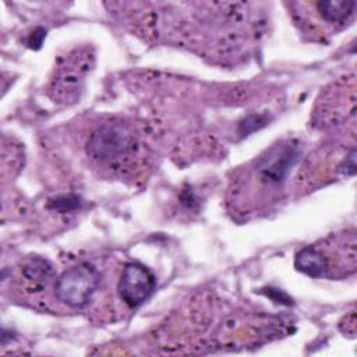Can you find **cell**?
<instances>
[{
    "mask_svg": "<svg viewBox=\"0 0 357 357\" xmlns=\"http://www.w3.org/2000/svg\"><path fill=\"white\" fill-rule=\"evenodd\" d=\"M141 142L132 128L121 121L99 126L86 141V153L100 166L127 173L139 159Z\"/></svg>",
    "mask_w": 357,
    "mask_h": 357,
    "instance_id": "6da1fadb",
    "label": "cell"
},
{
    "mask_svg": "<svg viewBox=\"0 0 357 357\" xmlns=\"http://www.w3.org/2000/svg\"><path fill=\"white\" fill-rule=\"evenodd\" d=\"M93 53L89 47H77L66 54L54 68L49 84V95L59 103H74L78 100L86 74L93 66Z\"/></svg>",
    "mask_w": 357,
    "mask_h": 357,
    "instance_id": "7a4b0ae2",
    "label": "cell"
},
{
    "mask_svg": "<svg viewBox=\"0 0 357 357\" xmlns=\"http://www.w3.org/2000/svg\"><path fill=\"white\" fill-rule=\"evenodd\" d=\"M100 283V273L88 264L81 262L66 269L54 283V293L60 303L71 308L89 304Z\"/></svg>",
    "mask_w": 357,
    "mask_h": 357,
    "instance_id": "3957f363",
    "label": "cell"
},
{
    "mask_svg": "<svg viewBox=\"0 0 357 357\" xmlns=\"http://www.w3.org/2000/svg\"><path fill=\"white\" fill-rule=\"evenodd\" d=\"M333 84L315 109V121L322 128L342 124L354 116V75Z\"/></svg>",
    "mask_w": 357,
    "mask_h": 357,
    "instance_id": "277c9868",
    "label": "cell"
},
{
    "mask_svg": "<svg viewBox=\"0 0 357 357\" xmlns=\"http://www.w3.org/2000/svg\"><path fill=\"white\" fill-rule=\"evenodd\" d=\"M155 276L148 268L141 264L131 262L124 266L117 290L126 305L137 308L149 298L155 290Z\"/></svg>",
    "mask_w": 357,
    "mask_h": 357,
    "instance_id": "5b68a950",
    "label": "cell"
},
{
    "mask_svg": "<svg viewBox=\"0 0 357 357\" xmlns=\"http://www.w3.org/2000/svg\"><path fill=\"white\" fill-rule=\"evenodd\" d=\"M53 276V266L40 257H29L20 266V280L28 293L42 291Z\"/></svg>",
    "mask_w": 357,
    "mask_h": 357,
    "instance_id": "8992f818",
    "label": "cell"
},
{
    "mask_svg": "<svg viewBox=\"0 0 357 357\" xmlns=\"http://www.w3.org/2000/svg\"><path fill=\"white\" fill-rule=\"evenodd\" d=\"M294 265L311 278H328V264L318 245H307L298 251Z\"/></svg>",
    "mask_w": 357,
    "mask_h": 357,
    "instance_id": "52a82bcc",
    "label": "cell"
},
{
    "mask_svg": "<svg viewBox=\"0 0 357 357\" xmlns=\"http://www.w3.org/2000/svg\"><path fill=\"white\" fill-rule=\"evenodd\" d=\"M318 15L326 24H333L337 26L344 25L354 14L356 1L342 0V1H318L314 4Z\"/></svg>",
    "mask_w": 357,
    "mask_h": 357,
    "instance_id": "ba28073f",
    "label": "cell"
},
{
    "mask_svg": "<svg viewBox=\"0 0 357 357\" xmlns=\"http://www.w3.org/2000/svg\"><path fill=\"white\" fill-rule=\"evenodd\" d=\"M340 329L343 333H346L350 337H354L356 335V314L350 312L344 317V319L340 322Z\"/></svg>",
    "mask_w": 357,
    "mask_h": 357,
    "instance_id": "9c48e42d",
    "label": "cell"
}]
</instances>
